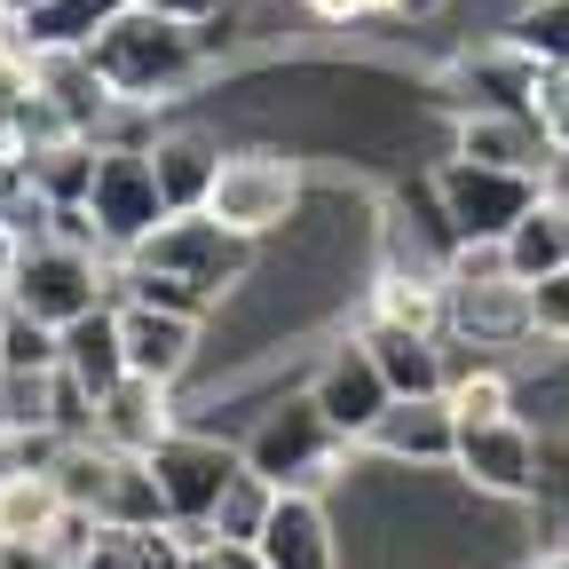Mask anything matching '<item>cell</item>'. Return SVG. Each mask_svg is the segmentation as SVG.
<instances>
[{"label": "cell", "mask_w": 569, "mask_h": 569, "mask_svg": "<svg viewBox=\"0 0 569 569\" xmlns=\"http://www.w3.org/2000/svg\"><path fill=\"white\" fill-rule=\"evenodd\" d=\"M309 9L325 24H356V17H396V9H411V0H309Z\"/></svg>", "instance_id": "e575fe53"}, {"label": "cell", "mask_w": 569, "mask_h": 569, "mask_svg": "<svg viewBox=\"0 0 569 569\" xmlns=\"http://www.w3.org/2000/svg\"><path fill=\"white\" fill-rule=\"evenodd\" d=\"M71 569H190V546L174 530H96Z\"/></svg>", "instance_id": "d4e9b609"}, {"label": "cell", "mask_w": 569, "mask_h": 569, "mask_svg": "<svg viewBox=\"0 0 569 569\" xmlns=\"http://www.w3.org/2000/svg\"><path fill=\"white\" fill-rule=\"evenodd\" d=\"M436 190H443V213H451V230H459V246H498L522 213L538 206V174H507V167H475V159H451L443 174H436Z\"/></svg>", "instance_id": "52a82bcc"}, {"label": "cell", "mask_w": 569, "mask_h": 569, "mask_svg": "<svg viewBox=\"0 0 569 569\" xmlns=\"http://www.w3.org/2000/svg\"><path fill=\"white\" fill-rule=\"evenodd\" d=\"M0 569H63L40 538H0Z\"/></svg>", "instance_id": "d590c367"}, {"label": "cell", "mask_w": 569, "mask_h": 569, "mask_svg": "<svg viewBox=\"0 0 569 569\" xmlns=\"http://www.w3.org/2000/svg\"><path fill=\"white\" fill-rule=\"evenodd\" d=\"M127 269H159V277L190 284V293L222 301L230 284H238V269H246V238H230L206 206H198V213H167V222L127 253Z\"/></svg>", "instance_id": "5b68a950"}, {"label": "cell", "mask_w": 569, "mask_h": 569, "mask_svg": "<svg viewBox=\"0 0 569 569\" xmlns=\"http://www.w3.org/2000/svg\"><path fill=\"white\" fill-rule=\"evenodd\" d=\"M88 230L103 253H134L167 222V198H159V167H151V142H96V174H88Z\"/></svg>", "instance_id": "277c9868"}, {"label": "cell", "mask_w": 569, "mask_h": 569, "mask_svg": "<svg viewBox=\"0 0 569 569\" xmlns=\"http://www.w3.org/2000/svg\"><path fill=\"white\" fill-rule=\"evenodd\" d=\"M269 507H277V490L246 467V475L222 490V507H213V546H253L261 522H269Z\"/></svg>", "instance_id": "4316f807"}, {"label": "cell", "mask_w": 569, "mask_h": 569, "mask_svg": "<svg viewBox=\"0 0 569 569\" xmlns=\"http://www.w3.org/2000/svg\"><path fill=\"white\" fill-rule=\"evenodd\" d=\"M538 569H569V553H546V561H538Z\"/></svg>", "instance_id": "ab89813d"}, {"label": "cell", "mask_w": 569, "mask_h": 569, "mask_svg": "<svg viewBox=\"0 0 569 569\" xmlns=\"http://www.w3.org/2000/svg\"><path fill=\"white\" fill-rule=\"evenodd\" d=\"M0 309H17L48 332L80 325L96 309H111V277H103V253L96 246H63V238H24L0 269Z\"/></svg>", "instance_id": "7a4b0ae2"}, {"label": "cell", "mask_w": 569, "mask_h": 569, "mask_svg": "<svg viewBox=\"0 0 569 569\" xmlns=\"http://www.w3.org/2000/svg\"><path fill=\"white\" fill-rule=\"evenodd\" d=\"M134 9H151V17H167V24H190V32H206L213 17H222V0H134Z\"/></svg>", "instance_id": "836d02e7"}, {"label": "cell", "mask_w": 569, "mask_h": 569, "mask_svg": "<svg viewBox=\"0 0 569 569\" xmlns=\"http://www.w3.org/2000/svg\"><path fill=\"white\" fill-rule=\"evenodd\" d=\"M127 9V0H48V9H32L24 24H17V40L40 56V48H88L111 17Z\"/></svg>", "instance_id": "484cf974"}, {"label": "cell", "mask_w": 569, "mask_h": 569, "mask_svg": "<svg viewBox=\"0 0 569 569\" xmlns=\"http://www.w3.org/2000/svg\"><path fill=\"white\" fill-rule=\"evenodd\" d=\"M293 206H301V167L284 159V151H230L222 174H213L206 190V213L222 222L230 238H269L293 222Z\"/></svg>", "instance_id": "8992f818"}, {"label": "cell", "mask_w": 569, "mask_h": 569, "mask_svg": "<svg viewBox=\"0 0 569 569\" xmlns=\"http://www.w3.org/2000/svg\"><path fill=\"white\" fill-rule=\"evenodd\" d=\"M530 127L546 134V151L569 159V63H538V88H530Z\"/></svg>", "instance_id": "4dcf8cb0"}, {"label": "cell", "mask_w": 569, "mask_h": 569, "mask_svg": "<svg viewBox=\"0 0 569 569\" xmlns=\"http://www.w3.org/2000/svg\"><path fill=\"white\" fill-rule=\"evenodd\" d=\"M365 443H372V451H388V459H411V467H451L459 419H451V403H443V396H396Z\"/></svg>", "instance_id": "2e32d148"}, {"label": "cell", "mask_w": 569, "mask_h": 569, "mask_svg": "<svg viewBox=\"0 0 569 569\" xmlns=\"http://www.w3.org/2000/svg\"><path fill=\"white\" fill-rule=\"evenodd\" d=\"M340 436H332V427L317 419V403L301 396V403H284L269 427H261V436L246 443V467L269 482V490H317L332 467H340Z\"/></svg>", "instance_id": "ba28073f"}, {"label": "cell", "mask_w": 569, "mask_h": 569, "mask_svg": "<svg viewBox=\"0 0 569 569\" xmlns=\"http://www.w3.org/2000/svg\"><path fill=\"white\" fill-rule=\"evenodd\" d=\"M32 9H48V0H0V17H9V24H24Z\"/></svg>", "instance_id": "74e56055"}, {"label": "cell", "mask_w": 569, "mask_h": 569, "mask_svg": "<svg viewBox=\"0 0 569 569\" xmlns=\"http://www.w3.org/2000/svg\"><path fill=\"white\" fill-rule=\"evenodd\" d=\"M9 253H17V238H9V230H0V269H9Z\"/></svg>", "instance_id": "f35d334b"}, {"label": "cell", "mask_w": 569, "mask_h": 569, "mask_svg": "<svg viewBox=\"0 0 569 569\" xmlns=\"http://www.w3.org/2000/svg\"><path fill=\"white\" fill-rule=\"evenodd\" d=\"M0 372H63V332L0 309Z\"/></svg>", "instance_id": "83f0119b"}, {"label": "cell", "mask_w": 569, "mask_h": 569, "mask_svg": "<svg viewBox=\"0 0 569 569\" xmlns=\"http://www.w3.org/2000/svg\"><path fill=\"white\" fill-rule=\"evenodd\" d=\"M151 167H159V198H167V213H198L206 190H213V174H222V142L198 134V127H174V134L151 142Z\"/></svg>", "instance_id": "ac0fdd59"}, {"label": "cell", "mask_w": 569, "mask_h": 569, "mask_svg": "<svg viewBox=\"0 0 569 569\" xmlns=\"http://www.w3.org/2000/svg\"><path fill=\"white\" fill-rule=\"evenodd\" d=\"M32 96H40L71 134H88V142H96V119L119 111V96L103 88V71L88 63V48H40V56H32Z\"/></svg>", "instance_id": "5bb4252c"}, {"label": "cell", "mask_w": 569, "mask_h": 569, "mask_svg": "<svg viewBox=\"0 0 569 569\" xmlns=\"http://www.w3.org/2000/svg\"><path fill=\"white\" fill-rule=\"evenodd\" d=\"M522 317H530V340H561L569 348V269L522 284Z\"/></svg>", "instance_id": "1f68e13d"}, {"label": "cell", "mask_w": 569, "mask_h": 569, "mask_svg": "<svg viewBox=\"0 0 569 569\" xmlns=\"http://www.w3.org/2000/svg\"><path fill=\"white\" fill-rule=\"evenodd\" d=\"M0 24H9V17H0Z\"/></svg>", "instance_id": "60d3db41"}, {"label": "cell", "mask_w": 569, "mask_h": 569, "mask_svg": "<svg viewBox=\"0 0 569 569\" xmlns=\"http://www.w3.org/2000/svg\"><path fill=\"white\" fill-rule=\"evenodd\" d=\"M459 80L475 88V111H530V88H538V63L498 32L490 48H475L467 63H459Z\"/></svg>", "instance_id": "7402d4cb"}, {"label": "cell", "mask_w": 569, "mask_h": 569, "mask_svg": "<svg viewBox=\"0 0 569 569\" xmlns=\"http://www.w3.org/2000/svg\"><path fill=\"white\" fill-rule=\"evenodd\" d=\"M88 436L96 443H111V451H127V459H151L167 436H174V403H167V388L159 380H119V388H103L96 396V419H88Z\"/></svg>", "instance_id": "4fadbf2b"}, {"label": "cell", "mask_w": 569, "mask_h": 569, "mask_svg": "<svg viewBox=\"0 0 569 569\" xmlns=\"http://www.w3.org/2000/svg\"><path fill=\"white\" fill-rule=\"evenodd\" d=\"M253 553L261 569H340V538H332V515L317 507V490H277Z\"/></svg>", "instance_id": "8fae6325"}, {"label": "cell", "mask_w": 569, "mask_h": 569, "mask_svg": "<svg viewBox=\"0 0 569 569\" xmlns=\"http://www.w3.org/2000/svg\"><path fill=\"white\" fill-rule=\"evenodd\" d=\"M111 317H119V348H127V372L134 380L174 388L190 372V356H198V325L190 317H167L151 301H111Z\"/></svg>", "instance_id": "7c38bea8"}, {"label": "cell", "mask_w": 569, "mask_h": 569, "mask_svg": "<svg viewBox=\"0 0 569 569\" xmlns=\"http://www.w3.org/2000/svg\"><path fill=\"white\" fill-rule=\"evenodd\" d=\"M356 340L372 348V365H380L388 396H443V388H451V356H443V340H436V332H396V325H365Z\"/></svg>", "instance_id": "e0dca14e"}, {"label": "cell", "mask_w": 569, "mask_h": 569, "mask_svg": "<svg viewBox=\"0 0 569 569\" xmlns=\"http://www.w3.org/2000/svg\"><path fill=\"white\" fill-rule=\"evenodd\" d=\"M459 159H475V167H507V174H538V167H546V134L530 127V111H467V127H459Z\"/></svg>", "instance_id": "ffe728a7"}, {"label": "cell", "mask_w": 569, "mask_h": 569, "mask_svg": "<svg viewBox=\"0 0 569 569\" xmlns=\"http://www.w3.org/2000/svg\"><path fill=\"white\" fill-rule=\"evenodd\" d=\"M24 103H32V48L17 32H0V127H9Z\"/></svg>", "instance_id": "d6a6232c"}, {"label": "cell", "mask_w": 569, "mask_h": 569, "mask_svg": "<svg viewBox=\"0 0 569 569\" xmlns=\"http://www.w3.org/2000/svg\"><path fill=\"white\" fill-rule=\"evenodd\" d=\"M151 467V482H159V498H167V530L198 553V546H213V507H222V490L246 475V451H230V443H213V436H174L142 459Z\"/></svg>", "instance_id": "3957f363"}, {"label": "cell", "mask_w": 569, "mask_h": 569, "mask_svg": "<svg viewBox=\"0 0 569 569\" xmlns=\"http://www.w3.org/2000/svg\"><path fill=\"white\" fill-rule=\"evenodd\" d=\"M498 253H507V277H515V284L569 269V198L538 190V206L522 213V222H515L507 238H498Z\"/></svg>", "instance_id": "d6986e66"}, {"label": "cell", "mask_w": 569, "mask_h": 569, "mask_svg": "<svg viewBox=\"0 0 569 569\" xmlns=\"http://www.w3.org/2000/svg\"><path fill=\"white\" fill-rule=\"evenodd\" d=\"M56 522H63V490H56L48 467H17L0 482V538H40L48 546Z\"/></svg>", "instance_id": "cb8c5ba5"}, {"label": "cell", "mask_w": 569, "mask_h": 569, "mask_svg": "<svg viewBox=\"0 0 569 569\" xmlns=\"http://www.w3.org/2000/svg\"><path fill=\"white\" fill-rule=\"evenodd\" d=\"M88 63L103 71V88L119 96V103H167V96H182L198 71H206V40L190 32V24H167V17H151V9H127L88 40Z\"/></svg>", "instance_id": "6da1fadb"}, {"label": "cell", "mask_w": 569, "mask_h": 569, "mask_svg": "<svg viewBox=\"0 0 569 569\" xmlns=\"http://www.w3.org/2000/svg\"><path fill=\"white\" fill-rule=\"evenodd\" d=\"M475 332V348H498V340H530V317H522V284L515 277H443V332Z\"/></svg>", "instance_id": "9a60e30c"}, {"label": "cell", "mask_w": 569, "mask_h": 569, "mask_svg": "<svg viewBox=\"0 0 569 569\" xmlns=\"http://www.w3.org/2000/svg\"><path fill=\"white\" fill-rule=\"evenodd\" d=\"M507 40L530 63H569V0H530V9H515Z\"/></svg>", "instance_id": "f1b7e54d"}, {"label": "cell", "mask_w": 569, "mask_h": 569, "mask_svg": "<svg viewBox=\"0 0 569 569\" xmlns=\"http://www.w3.org/2000/svg\"><path fill=\"white\" fill-rule=\"evenodd\" d=\"M309 403H317V419L332 427L340 443H365L396 396H388V380H380V365H372V348H365V340H340L325 365H317V380H309Z\"/></svg>", "instance_id": "9c48e42d"}, {"label": "cell", "mask_w": 569, "mask_h": 569, "mask_svg": "<svg viewBox=\"0 0 569 569\" xmlns=\"http://www.w3.org/2000/svg\"><path fill=\"white\" fill-rule=\"evenodd\" d=\"M443 403H451V419H459V427H482V419H507L515 388H507V372H498V365H475V372H451Z\"/></svg>", "instance_id": "f546056e"}, {"label": "cell", "mask_w": 569, "mask_h": 569, "mask_svg": "<svg viewBox=\"0 0 569 569\" xmlns=\"http://www.w3.org/2000/svg\"><path fill=\"white\" fill-rule=\"evenodd\" d=\"M190 569H261V553L253 546H198Z\"/></svg>", "instance_id": "8d00e7d4"}, {"label": "cell", "mask_w": 569, "mask_h": 569, "mask_svg": "<svg viewBox=\"0 0 569 569\" xmlns=\"http://www.w3.org/2000/svg\"><path fill=\"white\" fill-rule=\"evenodd\" d=\"M372 325H396V332H436L443 340V284L419 277V269H388L372 284Z\"/></svg>", "instance_id": "603a6c76"}, {"label": "cell", "mask_w": 569, "mask_h": 569, "mask_svg": "<svg viewBox=\"0 0 569 569\" xmlns=\"http://www.w3.org/2000/svg\"><path fill=\"white\" fill-rule=\"evenodd\" d=\"M63 380L80 388L88 403H96L103 388L127 380V348H119V317H111V309H96V317H80V325H63Z\"/></svg>", "instance_id": "44dd1931"}, {"label": "cell", "mask_w": 569, "mask_h": 569, "mask_svg": "<svg viewBox=\"0 0 569 569\" xmlns=\"http://www.w3.org/2000/svg\"><path fill=\"white\" fill-rule=\"evenodd\" d=\"M451 467L490 490V498H530L538 490V436L507 411V419H482V427H459V443H451Z\"/></svg>", "instance_id": "30bf717a"}]
</instances>
